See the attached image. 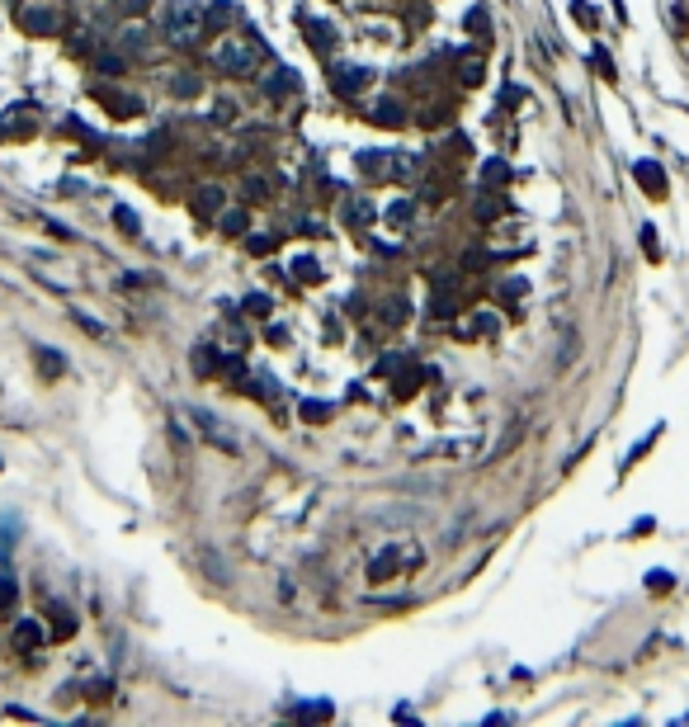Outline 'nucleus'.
Here are the masks:
<instances>
[{
  "label": "nucleus",
  "instance_id": "f257e3e1",
  "mask_svg": "<svg viewBox=\"0 0 689 727\" xmlns=\"http://www.w3.org/2000/svg\"><path fill=\"white\" fill-rule=\"evenodd\" d=\"M203 24H208V15L198 5H170L165 20H161V34H165V43L175 52H194L198 38H203Z\"/></svg>",
  "mask_w": 689,
  "mask_h": 727
},
{
  "label": "nucleus",
  "instance_id": "f03ea898",
  "mask_svg": "<svg viewBox=\"0 0 689 727\" xmlns=\"http://www.w3.org/2000/svg\"><path fill=\"white\" fill-rule=\"evenodd\" d=\"M260 38L255 34H246V38H217V47H213V66L222 71V76H251L255 71V61H260Z\"/></svg>",
  "mask_w": 689,
  "mask_h": 727
},
{
  "label": "nucleus",
  "instance_id": "7ed1b4c3",
  "mask_svg": "<svg viewBox=\"0 0 689 727\" xmlns=\"http://www.w3.org/2000/svg\"><path fill=\"white\" fill-rule=\"evenodd\" d=\"M20 24L29 29V34H61V15H57V5H43V0L24 5V10H20Z\"/></svg>",
  "mask_w": 689,
  "mask_h": 727
},
{
  "label": "nucleus",
  "instance_id": "20e7f679",
  "mask_svg": "<svg viewBox=\"0 0 689 727\" xmlns=\"http://www.w3.org/2000/svg\"><path fill=\"white\" fill-rule=\"evenodd\" d=\"M632 179H637V184H642V189H647L651 198H666V170H661V161H651V156H642L637 161V166H632Z\"/></svg>",
  "mask_w": 689,
  "mask_h": 727
},
{
  "label": "nucleus",
  "instance_id": "39448f33",
  "mask_svg": "<svg viewBox=\"0 0 689 727\" xmlns=\"http://www.w3.org/2000/svg\"><path fill=\"white\" fill-rule=\"evenodd\" d=\"M194 425H198V434H203V439H213L217 449L237 453V439H232V434L222 430V420H217L213 411H203V406H194Z\"/></svg>",
  "mask_w": 689,
  "mask_h": 727
},
{
  "label": "nucleus",
  "instance_id": "423d86ee",
  "mask_svg": "<svg viewBox=\"0 0 689 727\" xmlns=\"http://www.w3.org/2000/svg\"><path fill=\"white\" fill-rule=\"evenodd\" d=\"M359 175H369V179H392V175H397V156H387V152H359Z\"/></svg>",
  "mask_w": 689,
  "mask_h": 727
},
{
  "label": "nucleus",
  "instance_id": "0eeeda50",
  "mask_svg": "<svg viewBox=\"0 0 689 727\" xmlns=\"http://www.w3.org/2000/svg\"><path fill=\"white\" fill-rule=\"evenodd\" d=\"M331 80H335V90H340V95H359V90L373 80V71H369V66H335Z\"/></svg>",
  "mask_w": 689,
  "mask_h": 727
},
{
  "label": "nucleus",
  "instance_id": "6e6552de",
  "mask_svg": "<svg viewBox=\"0 0 689 727\" xmlns=\"http://www.w3.org/2000/svg\"><path fill=\"white\" fill-rule=\"evenodd\" d=\"M293 90H297V71H293V66H279V71L265 76V95H269V99H288Z\"/></svg>",
  "mask_w": 689,
  "mask_h": 727
},
{
  "label": "nucleus",
  "instance_id": "1a4fd4ad",
  "mask_svg": "<svg viewBox=\"0 0 689 727\" xmlns=\"http://www.w3.org/2000/svg\"><path fill=\"white\" fill-rule=\"evenodd\" d=\"M222 189H217V184H203V189H198L194 194V217H203V222H213L217 213H222Z\"/></svg>",
  "mask_w": 689,
  "mask_h": 727
},
{
  "label": "nucleus",
  "instance_id": "9d476101",
  "mask_svg": "<svg viewBox=\"0 0 689 727\" xmlns=\"http://www.w3.org/2000/svg\"><path fill=\"white\" fill-rule=\"evenodd\" d=\"M10 642H15L20 652L43 647V624H38V619H20V624H15V633H10Z\"/></svg>",
  "mask_w": 689,
  "mask_h": 727
},
{
  "label": "nucleus",
  "instance_id": "9b49d317",
  "mask_svg": "<svg viewBox=\"0 0 689 727\" xmlns=\"http://www.w3.org/2000/svg\"><path fill=\"white\" fill-rule=\"evenodd\" d=\"M373 118H378V123H383V128H406V104L387 95V99H378Z\"/></svg>",
  "mask_w": 689,
  "mask_h": 727
},
{
  "label": "nucleus",
  "instance_id": "f8f14e48",
  "mask_svg": "<svg viewBox=\"0 0 689 727\" xmlns=\"http://www.w3.org/2000/svg\"><path fill=\"white\" fill-rule=\"evenodd\" d=\"M345 227H369V222H373L378 217V208L373 203H369V198H350V203H345Z\"/></svg>",
  "mask_w": 689,
  "mask_h": 727
},
{
  "label": "nucleus",
  "instance_id": "ddd939ff",
  "mask_svg": "<svg viewBox=\"0 0 689 727\" xmlns=\"http://www.w3.org/2000/svg\"><path fill=\"white\" fill-rule=\"evenodd\" d=\"M302 34L316 43V52H331L335 47V29L331 24H321V20H307V15H302Z\"/></svg>",
  "mask_w": 689,
  "mask_h": 727
},
{
  "label": "nucleus",
  "instance_id": "4468645a",
  "mask_svg": "<svg viewBox=\"0 0 689 727\" xmlns=\"http://www.w3.org/2000/svg\"><path fill=\"white\" fill-rule=\"evenodd\" d=\"M15 543H20V520L10 515V520H0V571L10 567V552H15Z\"/></svg>",
  "mask_w": 689,
  "mask_h": 727
},
{
  "label": "nucleus",
  "instance_id": "2eb2a0df",
  "mask_svg": "<svg viewBox=\"0 0 689 727\" xmlns=\"http://www.w3.org/2000/svg\"><path fill=\"white\" fill-rule=\"evenodd\" d=\"M217 222H222V232H227V236H246V232H251V213H246V208H227Z\"/></svg>",
  "mask_w": 689,
  "mask_h": 727
},
{
  "label": "nucleus",
  "instance_id": "dca6fc26",
  "mask_svg": "<svg viewBox=\"0 0 689 727\" xmlns=\"http://www.w3.org/2000/svg\"><path fill=\"white\" fill-rule=\"evenodd\" d=\"M15 600H20V581H15V571L5 567V571H0V614L15 610Z\"/></svg>",
  "mask_w": 689,
  "mask_h": 727
},
{
  "label": "nucleus",
  "instance_id": "f3484780",
  "mask_svg": "<svg viewBox=\"0 0 689 727\" xmlns=\"http://www.w3.org/2000/svg\"><path fill=\"white\" fill-rule=\"evenodd\" d=\"M392 576H397V552H383L369 562V581H392Z\"/></svg>",
  "mask_w": 689,
  "mask_h": 727
},
{
  "label": "nucleus",
  "instance_id": "a211bd4d",
  "mask_svg": "<svg viewBox=\"0 0 689 727\" xmlns=\"http://www.w3.org/2000/svg\"><path fill=\"white\" fill-rule=\"evenodd\" d=\"M293 279L297 284H321V265H316V260H293Z\"/></svg>",
  "mask_w": 689,
  "mask_h": 727
},
{
  "label": "nucleus",
  "instance_id": "6ab92c4d",
  "mask_svg": "<svg viewBox=\"0 0 689 727\" xmlns=\"http://www.w3.org/2000/svg\"><path fill=\"white\" fill-rule=\"evenodd\" d=\"M114 222H119V227H123L128 236H142V217L133 213L128 203H119V208H114Z\"/></svg>",
  "mask_w": 689,
  "mask_h": 727
},
{
  "label": "nucleus",
  "instance_id": "aec40b11",
  "mask_svg": "<svg viewBox=\"0 0 689 727\" xmlns=\"http://www.w3.org/2000/svg\"><path fill=\"white\" fill-rule=\"evenodd\" d=\"M123 47H128V52H133V57H147V52H151V47H147V34H142V29H123Z\"/></svg>",
  "mask_w": 689,
  "mask_h": 727
},
{
  "label": "nucleus",
  "instance_id": "412c9836",
  "mask_svg": "<svg viewBox=\"0 0 689 727\" xmlns=\"http://www.w3.org/2000/svg\"><path fill=\"white\" fill-rule=\"evenodd\" d=\"M241 307H246L251 316H269V312H274V298H269V293H246Z\"/></svg>",
  "mask_w": 689,
  "mask_h": 727
},
{
  "label": "nucleus",
  "instance_id": "4be33fe9",
  "mask_svg": "<svg viewBox=\"0 0 689 727\" xmlns=\"http://www.w3.org/2000/svg\"><path fill=\"white\" fill-rule=\"evenodd\" d=\"M482 179L496 189V184H505V179H510V166H505L501 156H491V161H487V170H482Z\"/></svg>",
  "mask_w": 689,
  "mask_h": 727
},
{
  "label": "nucleus",
  "instance_id": "5701e85b",
  "mask_svg": "<svg viewBox=\"0 0 689 727\" xmlns=\"http://www.w3.org/2000/svg\"><path fill=\"white\" fill-rule=\"evenodd\" d=\"M331 402H302V420H312V425H321V420H331Z\"/></svg>",
  "mask_w": 689,
  "mask_h": 727
},
{
  "label": "nucleus",
  "instance_id": "b1692460",
  "mask_svg": "<svg viewBox=\"0 0 689 727\" xmlns=\"http://www.w3.org/2000/svg\"><path fill=\"white\" fill-rule=\"evenodd\" d=\"M501 213H505V198L501 194H487L477 203V217H482V222H491V217H501Z\"/></svg>",
  "mask_w": 689,
  "mask_h": 727
},
{
  "label": "nucleus",
  "instance_id": "393cba45",
  "mask_svg": "<svg viewBox=\"0 0 689 727\" xmlns=\"http://www.w3.org/2000/svg\"><path fill=\"white\" fill-rule=\"evenodd\" d=\"M246 236H251L246 246H251L255 256H269V251H274V246H279V236H260V232H246Z\"/></svg>",
  "mask_w": 689,
  "mask_h": 727
},
{
  "label": "nucleus",
  "instance_id": "a878e982",
  "mask_svg": "<svg viewBox=\"0 0 689 727\" xmlns=\"http://www.w3.org/2000/svg\"><path fill=\"white\" fill-rule=\"evenodd\" d=\"M297 718H302V723H307V718H312V723H326V718H331V704H302Z\"/></svg>",
  "mask_w": 689,
  "mask_h": 727
},
{
  "label": "nucleus",
  "instance_id": "bb28decb",
  "mask_svg": "<svg viewBox=\"0 0 689 727\" xmlns=\"http://www.w3.org/2000/svg\"><path fill=\"white\" fill-rule=\"evenodd\" d=\"M458 76H463V85H482V61L468 57L463 66H458Z\"/></svg>",
  "mask_w": 689,
  "mask_h": 727
},
{
  "label": "nucleus",
  "instance_id": "cd10ccee",
  "mask_svg": "<svg viewBox=\"0 0 689 727\" xmlns=\"http://www.w3.org/2000/svg\"><path fill=\"white\" fill-rule=\"evenodd\" d=\"M246 194H251V203H265V198H269V179L251 175V179H246Z\"/></svg>",
  "mask_w": 689,
  "mask_h": 727
},
{
  "label": "nucleus",
  "instance_id": "c85d7f7f",
  "mask_svg": "<svg viewBox=\"0 0 689 727\" xmlns=\"http://www.w3.org/2000/svg\"><path fill=\"white\" fill-rule=\"evenodd\" d=\"M642 251H647V260H661V241H656V227H642Z\"/></svg>",
  "mask_w": 689,
  "mask_h": 727
},
{
  "label": "nucleus",
  "instance_id": "c756f323",
  "mask_svg": "<svg viewBox=\"0 0 689 727\" xmlns=\"http://www.w3.org/2000/svg\"><path fill=\"white\" fill-rule=\"evenodd\" d=\"M104 104L114 114H138V99H128V95H104Z\"/></svg>",
  "mask_w": 689,
  "mask_h": 727
},
{
  "label": "nucleus",
  "instance_id": "7c9ffc66",
  "mask_svg": "<svg viewBox=\"0 0 689 727\" xmlns=\"http://www.w3.org/2000/svg\"><path fill=\"white\" fill-rule=\"evenodd\" d=\"M463 24H468V34H487V24H491V20H487V10L477 5V10H468V20H463Z\"/></svg>",
  "mask_w": 689,
  "mask_h": 727
},
{
  "label": "nucleus",
  "instance_id": "2f4dec72",
  "mask_svg": "<svg viewBox=\"0 0 689 727\" xmlns=\"http://www.w3.org/2000/svg\"><path fill=\"white\" fill-rule=\"evenodd\" d=\"M411 203H392V208H387V222H392V227H406V222H411Z\"/></svg>",
  "mask_w": 689,
  "mask_h": 727
},
{
  "label": "nucleus",
  "instance_id": "473e14b6",
  "mask_svg": "<svg viewBox=\"0 0 689 727\" xmlns=\"http://www.w3.org/2000/svg\"><path fill=\"white\" fill-rule=\"evenodd\" d=\"M208 20H213V24H232V20H237V5H227V0H217V5H213V15H208Z\"/></svg>",
  "mask_w": 689,
  "mask_h": 727
},
{
  "label": "nucleus",
  "instance_id": "72a5a7b5",
  "mask_svg": "<svg viewBox=\"0 0 689 727\" xmlns=\"http://www.w3.org/2000/svg\"><path fill=\"white\" fill-rule=\"evenodd\" d=\"M52 633H57V638H71V633H76V619H71L66 610H57V629Z\"/></svg>",
  "mask_w": 689,
  "mask_h": 727
},
{
  "label": "nucleus",
  "instance_id": "f704fd0d",
  "mask_svg": "<svg viewBox=\"0 0 689 727\" xmlns=\"http://www.w3.org/2000/svg\"><path fill=\"white\" fill-rule=\"evenodd\" d=\"M38 364H43V369H47L52 378L61 374V354H52V350H43V354H38Z\"/></svg>",
  "mask_w": 689,
  "mask_h": 727
},
{
  "label": "nucleus",
  "instance_id": "c9c22d12",
  "mask_svg": "<svg viewBox=\"0 0 689 727\" xmlns=\"http://www.w3.org/2000/svg\"><path fill=\"white\" fill-rule=\"evenodd\" d=\"M175 95H198V76H175Z\"/></svg>",
  "mask_w": 689,
  "mask_h": 727
},
{
  "label": "nucleus",
  "instance_id": "e433bc0d",
  "mask_svg": "<svg viewBox=\"0 0 689 727\" xmlns=\"http://www.w3.org/2000/svg\"><path fill=\"white\" fill-rule=\"evenodd\" d=\"M524 293V279H505V284H501V298H519Z\"/></svg>",
  "mask_w": 689,
  "mask_h": 727
},
{
  "label": "nucleus",
  "instance_id": "4c0bfd02",
  "mask_svg": "<svg viewBox=\"0 0 689 727\" xmlns=\"http://www.w3.org/2000/svg\"><path fill=\"white\" fill-rule=\"evenodd\" d=\"M99 66H104L109 76H114V71H123V52H119V57H114V52H104V57H99Z\"/></svg>",
  "mask_w": 689,
  "mask_h": 727
},
{
  "label": "nucleus",
  "instance_id": "58836bf2",
  "mask_svg": "<svg viewBox=\"0 0 689 727\" xmlns=\"http://www.w3.org/2000/svg\"><path fill=\"white\" fill-rule=\"evenodd\" d=\"M647 586H651V590H670V571H651Z\"/></svg>",
  "mask_w": 689,
  "mask_h": 727
},
{
  "label": "nucleus",
  "instance_id": "ea45409f",
  "mask_svg": "<svg viewBox=\"0 0 689 727\" xmlns=\"http://www.w3.org/2000/svg\"><path fill=\"white\" fill-rule=\"evenodd\" d=\"M109 5H114V10H123V15H138L147 0H109Z\"/></svg>",
  "mask_w": 689,
  "mask_h": 727
},
{
  "label": "nucleus",
  "instance_id": "a19ab883",
  "mask_svg": "<svg viewBox=\"0 0 689 727\" xmlns=\"http://www.w3.org/2000/svg\"><path fill=\"white\" fill-rule=\"evenodd\" d=\"M595 66H600V76H609V80H614V61L605 57V52H595Z\"/></svg>",
  "mask_w": 689,
  "mask_h": 727
}]
</instances>
